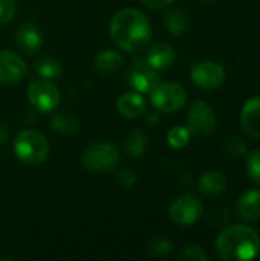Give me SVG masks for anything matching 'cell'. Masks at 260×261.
Listing matches in <instances>:
<instances>
[{
  "label": "cell",
  "instance_id": "obj_23",
  "mask_svg": "<svg viewBox=\"0 0 260 261\" xmlns=\"http://www.w3.org/2000/svg\"><path fill=\"white\" fill-rule=\"evenodd\" d=\"M190 136H192V133H190V130L187 127L178 125V127H173L169 132L167 141H169L170 147H173V148H184L188 144Z\"/></svg>",
  "mask_w": 260,
  "mask_h": 261
},
{
  "label": "cell",
  "instance_id": "obj_4",
  "mask_svg": "<svg viewBox=\"0 0 260 261\" xmlns=\"http://www.w3.org/2000/svg\"><path fill=\"white\" fill-rule=\"evenodd\" d=\"M120 151L118 148L107 141H98L90 144L83 156L81 164L86 170L95 171V173H104L113 170L120 162Z\"/></svg>",
  "mask_w": 260,
  "mask_h": 261
},
{
  "label": "cell",
  "instance_id": "obj_12",
  "mask_svg": "<svg viewBox=\"0 0 260 261\" xmlns=\"http://www.w3.org/2000/svg\"><path fill=\"white\" fill-rule=\"evenodd\" d=\"M241 125L247 136L260 139V96L250 98L241 112Z\"/></svg>",
  "mask_w": 260,
  "mask_h": 261
},
{
  "label": "cell",
  "instance_id": "obj_33",
  "mask_svg": "<svg viewBox=\"0 0 260 261\" xmlns=\"http://www.w3.org/2000/svg\"><path fill=\"white\" fill-rule=\"evenodd\" d=\"M205 2H215V0H205Z\"/></svg>",
  "mask_w": 260,
  "mask_h": 261
},
{
  "label": "cell",
  "instance_id": "obj_7",
  "mask_svg": "<svg viewBox=\"0 0 260 261\" xmlns=\"http://www.w3.org/2000/svg\"><path fill=\"white\" fill-rule=\"evenodd\" d=\"M202 216V202L193 194L179 196L169 208V217L179 226H190Z\"/></svg>",
  "mask_w": 260,
  "mask_h": 261
},
{
  "label": "cell",
  "instance_id": "obj_19",
  "mask_svg": "<svg viewBox=\"0 0 260 261\" xmlns=\"http://www.w3.org/2000/svg\"><path fill=\"white\" fill-rule=\"evenodd\" d=\"M188 15L181 8H170L164 15V24L173 35H181L188 29Z\"/></svg>",
  "mask_w": 260,
  "mask_h": 261
},
{
  "label": "cell",
  "instance_id": "obj_20",
  "mask_svg": "<svg viewBox=\"0 0 260 261\" xmlns=\"http://www.w3.org/2000/svg\"><path fill=\"white\" fill-rule=\"evenodd\" d=\"M35 72L41 76V78H44V80H57V78H60L61 76V73H63V64L57 60V58H54V57H49V55H43V57H40L37 61H35Z\"/></svg>",
  "mask_w": 260,
  "mask_h": 261
},
{
  "label": "cell",
  "instance_id": "obj_15",
  "mask_svg": "<svg viewBox=\"0 0 260 261\" xmlns=\"http://www.w3.org/2000/svg\"><path fill=\"white\" fill-rule=\"evenodd\" d=\"M116 109L120 115L127 119H136L146 112V101L139 92H126L116 101Z\"/></svg>",
  "mask_w": 260,
  "mask_h": 261
},
{
  "label": "cell",
  "instance_id": "obj_26",
  "mask_svg": "<svg viewBox=\"0 0 260 261\" xmlns=\"http://www.w3.org/2000/svg\"><path fill=\"white\" fill-rule=\"evenodd\" d=\"M149 252H150V255H153L156 258L166 257V255H169L172 252V243L164 240V239H156L155 242L150 243Z\"/></svg>",
  "mask_w": 260,
  "mask_h": 261
},
{
  "label": "cell",
  "instance_id": "obj_10",
  "mask_svg": "<svg viewBox=\"0 0 260 261\" xmlns=\"http://www.w3.org/2000/svg\"><path fill=\"white\" fill-rule=\"evenodd\" d=\"M129 83L135 92L150 93L159 84V73L147 61H135L129 72Z\"/></svg>",
  "mask_w": 260,
  "mask_h": 261
},
{
  "label": "cell",
  "instance_id": "obj_2",
  "mask_svg": "<svg viewBox=\"0 0 260 261\" xmlns=\"http://www.w3.org/2000/svg\"><path fill=\"white\" fill-rule=\"evenodd\" d=\"M215 248L224 261L253 260L260 254V236L245 225L228 226L216 239Z\"/></svg>",
  "mask_w": 260,
  "mask_h": 261
},
{
  "label": "cell",
  "instance_id": "obj_18",
  "mask_svg": "<svg viewBox=\"0 0 260 261\" xmlns=\"http://www.w3.org/2000/svg\"><path fill=\"white\" fill-rule=\"evenodd\" d=\"M95 69L100 72V73H104V75H110V73H115L116 70L121 69V66L124 64V57L121 52L118 50H113V49H104L101 50L97 57H95Z\"/></svg>",
  "mask_w": 260,
  "mask_h": 261
},
{
  "label": "cell",
  "instance_id": "obj_27",
  "mask_svg": "<svg viewBox=\"0 0 260 261\" xmlns=\"http://www.w3.org/2000/svg\"><path fill=\"white\" fill-rule=\"evenodd\" d=\"M181 258L187 261H208V254L199 246H187L181 252Z\"/></svg>",
  "mask_w": 260,
  "mask_h": 261
},
{
  "label": "cell",
  "instance_id": "obj_16",
  "mask_svg": "<svg viewBox=\"0 0 260 261\" xmlns=\"http://www.w3.org/2000/svg\"><path fill=\"white\" fill-rule=\"evenodd\" d=\"M146 61L156 70H164L172 67L173 63L176 61V52L167 43H156L149 49Z\"/></svg>",
  "mask_w": 260,
  "mask_h": 261
},
{
  "label": "cell",
  "instance_id": "obj_28",
  "mask_svg": "<svg viewBox=\"0 0 260 261\" xmlns=\"http://www.w3.org/2000/svg\"><path fill=\"white\" fill-rule=\"evenodd\" d=\"M225 148L233 156H244L247 153V144L241 138H236V136H231L227 139Z\"/></svg>",
  "mask_w": 260,
  "mask_h": 261
},
{
  "label": "cell",
  "instance_id": "obj_14",
  "mask_svg": "<svg viewBox=\"0 0 260 261\" xmlns=\"http://www.w3.org/2000/svg\"><path fill=\"white\" fill-rule=\"evenodd\" d=\"M238 216L245 222H259L260 220V191L250 190L239 197L236 205Z\"/></svg>",
  "mask_w": 260,
  "mask_h": 261
},
{
  "label": "cell",
  "instance_id": "obj_30",
  "mask_svg": "<svg viewBox=\"0 0 260 261\" xmlns=\"http://www.w3.org/2000/svg\"><path fill=\"white\" fill-rule=\"evenodd\" d=\"M146 6L153 8V9H161V8H167L170 6L175 0H141Z\"/></svg>",
  "mask_w": 260,
  "mask_h": 261
},
{
  "label": "cell",
  "instance_id": "obj_17",
  "mask_svg": "<svg viewBox=\"0 0 260 261\" xmlns=\"http://www.w3.org/2000/svg\"><path fill=\"white\" fill-rule=\"evenodd\" d=\"M198 190L207 197H215L227 190V179L221 171H207L198 180Z\"/></svg>",
  "mask_w": 260,
  "mask_h": 261
},
{
  "label": "cell",
  "instance_id": "obj_29",
  "mask_svg": "<svg viewBox=\"0 0 260 261\" xmlns=\"http://www.w3.org/2000/svg\"><path fill=\"white\" fill-rule=\"evenodd\" d=\"M116 179H118L120 185H123V187H126V188H130V187H133L135 182H136V174H135L132 170L126 168V170H123V171H120V173L116 174Z\"/></svg>",
  "mask_w": 260,
  "mask_h": 261
},
{
  "label": "cell",
  "instance_id": "obj_5",
  "mask_svg": "<svg viewBox=\"0 0 260 261\" xmlns=\"http://www.w3.org/2000/svg\"><path fill=\"white\" fill-rule=\"evenodd\" d=\"M150 99L155 109L162 113H175L181 110L187 102V92L184 86L175 81L159 83L152 92Z\"/></svg>",
  "mask_w": 260,
  "mask_h": 261
},
{
  "label": "cell",
  "instance_id": "obj_9",
  "mask_svg": "<svg viewBox=\"0 0 260 261\" xmlns=\"http://www.w3.org/2000/svg\"><path fill=\"white\" fill-rule=\"evenodd\" d=\"M190 78L195 86L204 90H215L221 87L225 81V69L216 61H201L193 66Z\"/></svg>",
  "mask_w": 260,
  "mask_h": 261
},
{
  "label": "cell",
  "instance_id": "obj_25",
  "mask_svg": "<svg viewBox=\"0 0 260 261\" xmlns=\"http://www.w3.org/2000/svg\"><path fill=\"white\" fill-rule=\"evenodd\" d=\"M17 14V0H0V24L9 23Z\"/></svg>",
  "mask_w": 260,
  "mask_h": 261
},
{
  "label": "cell",
  "instance_id": "obj_22",
  "mask_svg": "<svg viewBox=\"0 0 260 261\" xmlns=\"http://www.w3.org/2000/svg\"><path fill=\"white\" fill-rule=\"evenodd\" d=\"M51 125H52L54 130H57L60 133L72 135V133L80 130V119L74 113L64 112V113L54 115L52 119H51Z\"/></svg>",
  "mask_w": 260,
  "mask_h": 261
},
{
  "label": "cell",
  "instance_id": "obj_6",
  "mask_svg": "<svg viewBox=\"0 0 260 261\" xmlns=\"http://www.w3.org/2000/svg\"><path fill=\"white\" fill-rule=\"evenodd\" d=\"M60 90L51 80L38 78L28 87V99L31 106L41 113L55 110L60 104Z\"/></svg>",
  "mask_w": 260,
  "mask_h": 261
},
{
  "label": "cell",
  "instance_id": "obj_21",
  "mask_svg": "<svg viewBox=\"0 0 260 261\" xmlns=\"http://www.w3.org/2000/svg\"><path fill=\"white\" fill-rule=\"evenodd\" d=\"M147 144H149V138L144 132H141V130L132 132L124 141L126 154L130 158H139L146 153Z\"/></svg>",
  "mask_w": 260,
  "mask_h": 261
},
{
  "label": "cell",
  "instance_id": "obj_31",
  "mask_svg": "<svg viewBox=\"0 0 260 261\" xmlns=\"http://www.w3.org/2000/svg\"><path fill=\"white\" fill-rule=\"evenodd\" d=\"M8 128H6V125L0 121V144H5L6 141H8Z\"/></svg>",
  "mask_w": 260,
  "mask_h": 261
},
{
  "label": "cell",
  "instance_id": "obj_13",
  "mask_svg": "<svg viewBox=\"0 0 260 261\" xmlns=\"http://www.w3.org/2000/svg\"><path fill=\"white\" fill-rule=\"evenodd\" d=\"M15 43L23 52L34 54L41 47L43 37H41L40 29L35 24L23 23L18 26V29L15 32Z\"/></svg>",
  "mask_w": 260,
  "mask_h": 261
},
{
  "label": "cell",
  "instance_id": "obj_24",
  "mask_svg": "<svg viewBox=\"0 0 260 261\" xmlns=\"http://www.w3.org/2000/svg\"><path fill=\"white\" fill-rule=\"evenodd\" d=\"M247 173L248 177L256 184L260 185V148L251 151L247 159Z\"/></svg>",
  "mask_w": 260,
  "mask_h": 261
},
{
  "label": "cell",
  "instance_id": "obj_3",
  "mask_svg": "<svg viewBox=\"0 0 260 261\" xmlns=\"http://www.w3.org/2000/svg\"><path fill=\"white\" fill-rule=\"evenodd\" d=\"M14 151L23 164L40 165L49 154V142L41 132L26 128L15 136Z\"/></svg>",
  "mask_w": 260,
  "mask_h": 261
},
{
  "label": "cell",
  "instance_id": "obj_1",
  "mask_svg": "<svg viewBox=\"0 0 260 261\" xmlns=\"http://www.w3.org/2000/svg\"><path fill=\"white\" fill-rule=\"evenodd\" d=\"M112 41L126 52H139L152 38V24L146 14L135 8L118 11L110 21Z\"/></svg>",
  "mask_w": 260,
  "mask_h": 261
},
{
  "label": "cell",
  "instance_id": "obj_32",
  "mask_svg": "<svg viewBox=\"0 0 260 261\" xmlns=\"http://www.w3.org/2000/svg\"><path fill=\"white\" fill-rule=\"evenodd\" d=\"M156 121H158L156 113H150V115L147 116V122H156Z\"/></svg>",
  "mask_w": 260,
  "mask_h": 261
},
{
  "label": "cell",
  "instance_id": "obj_8",
  "mask_svg": "<svg viewBox=\"0 0 260 261\" xmlns=\"http://www.w3.org/2000/svg\"><path fill=\"white\" fill-rule=\"evenodd\" d=\"M216 113L213 107L204 101L192 104L187 116V128L195 136H208L216 127Z\"/></svg>",
  "mask_w": 260,
  "mask_h": 261
},
{
  "label": "cell",
  "instance_id": "obj_11",
  "mask_svg": "<svg viewBox=\"0 0 260 261\" xmlns=\"http://www.w3.org/2000/svg\"><path fill=\"white\" fill-rule=\"evenodd\" d=\"M26 73L25 60L9 49L0 50V84H17Z\"/></svg>",
  "mask_w": 260,
  "mask_h": 261
}]
</instances>
